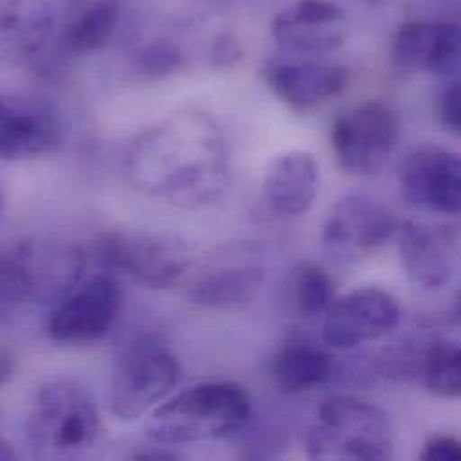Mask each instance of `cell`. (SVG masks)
Instances as JSON below:
<instances>
[{"label":"cell","mask_w":461,"mask_h":461,"mask_svg":"<svg viewBox=\"0 0 461 461\" xmlns=\"http://www.w3.org/2000/svg\"><path fill=\"white\" fill-rule=\"evenodd\" d=\"M185 65V56L182 50L167 41H155L142 47L135 54V70L146 79H162Z\"/></svg>","instance_id":"obj_24"},{"label":"cell","mask_w":461,"mask_h":461,"mask_svg":"<svg viewBox=\"0 0 461 461\" xmlns=\"http://www.w3.org/2000/svg\"><path fill=\"white\" fill-rule=\"evenodd\" d=\"M456 307H458V314H460L461 318V291L458 293V300H456Z\"/></svg>","instance_id":"obj_30"},{"label":"cell","mask_w":461,"mask_h":461,"mask_svg":"<svg viewBox=\"0 0 461 461\" xmlns=\"http://www.w3.org/2000/svg\"><path fill=\"white\" fill-rule=\"evenodd\" d=\"M249 393L235 383H203L157 406L146 435L157 446L223 440L240 433L251 419Z\"/></svg>","instance_id":"obj_2"},{"label":"cell","mask_w":461,"mask_h":461,"mask_svg":"<svg viewBox=\"0 0 461 461\" xmlns=\"http://www.w3.org/2000/svg\"><path fill=\"white\" fill-rule=\"evenodd\" d=\"M121 311L119 282L112 275H97L56 303L47 332L59 345H92L113 330Z\"/></svg>","instance_id":"obj_9"},{"label":"cell","mask_w":461,"mask_h":461,"mask_svg":"<svg viewBox=\"0 0 461 461\" xmlns=\"http://www.w3.org/2000/svg\"><path fill=\"white\" fill-rule=\"evenodd\" d=\"M264 79L285 106L307 113L347 88L348 70L323 61H271L264 68Z\"/></svg>","instance_id":"obj_15"},{"label":"cell","mask_w":461,"mask_h":461,"mask_svg":"<svg viewBox=\"0 0 461 461\" xmlns=\"http://www.w3.org/2000/svg\"><path fill=\"white\" fill-rule=\"evenodd\" d=\"M305 453L314 460H390L395 433L388 413L357 397L327 401L305 435Z\"/></svg>","instance_id":"obj_4"},{"label":"cell","mask_w":461,"mask_h":461,"mask_svg":"<svg viewBox=\"0 0 461 461\" xmlns=\"http://www.w3.org/2000/svg\"><path fill=\"white\" fill-rule=\"evenodd\" d=\"M401 189L415 209L461 214V155L437 144L413 149L402 162Z\"/></svg>","instance_id":"obj_11"},{"label":"cell","mask_w":461,"mask_h":461,"mask_svg":"<svg viewBox=\"0 0 461 461\" xmlns=\"http://www.w3.org/2000/svg\"><path fill=\"white\" fill-rule=\"evenodd\" d=\"M422 460L456 461L461 460V442L455 437L440 435L433 437L420 453Z\"/></svg>","instance_id":"obj_26"},{"label":"cell","mask_w":461,"mask_h":461,"mask_svg":"<svg viewBox=\"0 0 461 461\" xmlns=\"http://www.w3.org/2000/svg\"><path fill=\"white\" fill-rule=\"evenodd\" d=\"M61 137V121L47 103L20 95L2 101L0 153L4 160L47 155L59 146Z\"/></svg>","instance_id":"obj_14"},{"label":"cell","mask_w":461,"mask_h":461,"mask_svg":"<svg viewBox=\"0 0 461 461\" xmlns=\"http://www.w3.org/2000/svg\"><path fill=\"white\" fill-rule=\"evenodd\" d=\"M289 296L296 314L303 320L325 316L336 300L334 280L323 266L311 260L300 262L291 275Z\"/></svg>","instance_id":"obj_21"},{"label":"cell","mask_w":461,"mask_h":461,"mask_svg":"<svg viewBox=\"0 0 461 461\" xmlns=\"http://www.w3.org/2000/svg\"><path fill=\"white\" fill-rule=\"evenodd\" d=\"M103 249L110 266L149 289L176 285L193 260V249L184 239L155 231L112 233Z\"/></svg>","instance_id":"obj_8"},{"label":"cell","mask_w":461,"mask_h":461,"mask_svg":"<svg viewBox=\"0 0 461 461\" xmlns=\"http://www.w3.org/2000/svg\"><path fill=\"white\" fill-rule=\"evenodd\" d=\"M426 388L442 399L461 397V347L455 343H431L420 361Z\"/></svg>","instance_id":"obj_23"},{"label":"cell","mask_w":461,"mask_h":461,"mask_svg":"<svg viewBox=\"0 0 461 461\" xmlns=\"http://www.w3.org/2000/svg\"><path fill=\"white\" fill-rule=\"evenodd\" d=\"M27 440L43 458H72L101 437V419L86 390L72 381L45 383L32 397L25 420Z\"/></svg>","instance_id":"obj_6"},{"label":"cell","mask_w":461,"mask_h":461,"mask_svg":"<svg viewBox=\"0 0 461 461\" xmlns=\"http://www.w3.org/2000/svg\"><path fill=\"white\" fill-rule=\"evenodd\" d=\"M239 58H240L239 45L231 38L225 36L216 41L212 50V61L216 63V67H230Z\"/></svg>","instance_id":"obj_27"},{"label":"cell","mask_w":461,"mask_h":461,"mask_svg":"<svg viewBox=\"0 0 461 461\" xmlns=\"http://www.w3.org/2000/svg\"><path fill=\"white\" fill-rule=\"evenodd\" d=\"M438 113L442 124L451 133L461 137V79L444 90L438 104Z\"/></svg>","instance_id":"obj_25"},{"label":"cell","mask_w":461,"mask_h":461,"mask_svg":"<svg viewBox=\"0 0 461 461\" xmlns=\"http://www.w3.org/2000/svg\"><path fill=\"white\" fill-rule=\"evenodd\" d=\"M395 214L374 198L348 194L329 212L323 229V246L339 257H361L383 248L399 231Z\"/></svg>","instance_id":"obj_12"},{"label":"cell","mask_w":461,"mask_h":461,"mask_svg":"<svg viewBox=\"0 0 461 461\" xmlns=\"http://www.w3.org/2000/svg\"><path fill=\"white\" fill-rule=\"evenodd\" d=\"M0 372H2V383H7V379H9V377H11V374H13V368H11V357L7 356V352H4V354H2Z\"/></svg>","instance_id":"obj_29"},{"label":"cell","mask_w":461,"mask_h":461,"mask_svg":"<svg viewBox=\"0 0 461 461\" xmlns=\"http://www.w3.org/2000/svg\"><path fill=\"white\" fill-rule=\"evenodd\" d=\"M182 366L169 343L153 332H139L121 343L110 379L112 413L137 420L155 410L180 383Z\"/></svg>","instance_id":"obj_5"},{"label":"cell","mask_w":461,"mask_h":461,"mask_svg":"<svg viewBox=\"0 0 461 461\" xmlns=\"http://www.w3.org/2000/svg\"><path fill=\"white\" fill-rule=\"evenodd\" d=\"M271 32L293 54H327L347 38L345 11L334 0H298L273 20Z\"/></svg>","instance_id":"obj_13"},{"label":"cell","mask_w":461,"mask_h":461,"mask_svg":"<svg viewBox=\"0 0 461 461\" xmlns=\"http://www.w3.org/2000/svg\"><path fill=\"white\" fill-rule=\"evenodd\" d=\"M264 284L258 266L221 267L200 276L191 289L193 303L220 312H235L249 307Z\"/></svg>","instance_id":"obj_20"},{"label":"cell","mask_w":461,"mask_h":461,"mask_svg":"<svg viewBox=\"0 0 461 461\" xmlns=\"http://www.w3.org/2000/svg\"><path fill=\"white\" fill-rule=\"evenodd\" d=\"M130 185L178 209H202L221 198L230 153L218 122L203 112H178L146 128L126 155Z\"/></svg>","instance_id":"obj_1"},{"label":"cell","mask_w":461,"mask_h":461,"mask_svg":"<svg viewBox=\"0 0 461 461\" xmlns=\"http://www.w3.org/2000/svg\"><path fill=\"white\" fill-rule=\"evenodd\" d=\"M401 303L386 289L357 287L334 300L323 316V341L332 348H356L390 336L401 323Z\"/></svg>","instance_id":"obj_10"},{"label":"cell","mask_w":461,"mask_h":461,"mask_svg":"<svg viewBox=\"0 0 461 461\" xmlns=\"http://www.w3.org/2000/svg\"><path fill=\"white\" fill-rule=\"evenodd\" d=\"M320 166L307 151L284 153L269 164L262 196L267 209L280 218H298L311 211L318 196Z\"/></svg>","instance_id":"obj_18"},{"label":"cell","mask_w":461,"mask_h":461,"mask_svg":"<svg viewBox=\"0 0 461 461\" xmlns=\"http://www.w3.org/2000/svg\"><path fill=\"white\" fill-rule=\"evenodd\" d=\"M85 267V253L74 244L18 240L2 255V309L9 311L29 302L59 303L81 284Z\"/></svg>","instance_id":"obj_3"},{"label":"cell","mask_w":461,"mask_h":461,"mask_svg":"<svg viewBox=\"0 0 461 461\" xmlns=\"http://www.w3.org/2000/svg\"><path fill=\"white\" fill-rule=\"evenodd\" d=\"M133 458L135 460H176L178 456L166 449H151V451H142V453L135 455Z\"/></svg>","instance_id":"obj_28"},{"label":"cell","mask_w":461,"mask_h":461,"mask_svg":"<svg viewBox=\"0 0 461 461\" xmlns=\"http://www.w3.org/2000/svg\"><path fill=\"white\" fill-rule=\"evenodd\" d=\"M401 128V113L392 103L370 99L348 108L330 131L338 164L354 176L379 173L399 146Z\"/></svg>","instance_id":"obj_7"},{"label":"cell","mask_w":461,"mask_h":461,"mask_svg":"<svg viewBox=\"0 0 461 461\" xmlns=\"http://www.w3.org/2000/svg\"><path fill=\"white\" fill-rule=\"evenodd\" d=\"M397 63L413 72L447 74L461 67V25L455 22H410L393 38Z\"/></svg>","instance_id":"obj_16"},{"label":"cell","mask_w":461,"mask_h":461,"mask_svg":"<svg viewBox=\"0 0 461 461\" xmlns=\"http://www.w3.org/2000/svg\"><path fill=\"white\" fill-rule=\"evenodd\" d=\"M332 370L330 356L321 347L293 336L276 350L271 375L278 392L296 395L325 384Z\"/></svg>","instance_id":"obj_19"},{"label":"cell","mask_w":461,"mask_h":461,"mask_svg":"<svg viewBox=\"0 0 461 461\" xmlns=\"http://www.w3.org/2000/svg\"><path fill=\"white\" fill-rule=\"evenodd\" d=\"M402 267L411 282L438 289L455 275L456 251L451 233L417 221L401 223L397 231Z\"/></svg>","instance_id":"obj_17"},{"label":"cell","mask_w":461,"mask_h":461,"mask_svg":"<svg viewBox=\"0 0 461 461\" xmlns=\"http://www.w3.org/2000/svg\"><path fill=\"white\" fill-rule=\"evenodd\" d=\"M119 0H97L86 7L67 32V47L74 54H92L103 49L119 23Z\"/></svg>","instance_id":"obj_22"}]
</instances>
